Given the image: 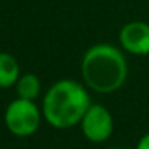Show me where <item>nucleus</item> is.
<instances>
[{
  "mask_svg": "<svg viewBox=\"0 0 149 149\" xmlns=\"http://www.w3.org/2000/svg\"><path fill=\"white\" fill-rule=\"evenodd\" d=\"M80 72L87 88L109 95L123 87L128 77V63L122 48L111 43H95L82 56Z\"/></svg>",
  "mask_w": 149,
  "mask_h": 149,
  "instance_id": "1",
  "label": "nucleus"
},
{
  "mask_svg": "<svg viewBox=\"0 0 149 149\" xmlns=\"http://www.w3.org/2000/svg\"><path fill=\"white\" fill-rule=\"evenodd\" d=\"M90 106L91 98L85 85L72 79H61L47 90L42 101V114L53 128L68 130L80 125Z\"/></svg>",
  "mask_w": 149,
  "mask_h": 149,
  "instance_id": "2",
  "label": "nucleus"
},
{
  "mask_svg": "<svg viewBox=\"0 0 149 149\" xmlns=\"http://www.w3.org/2000/svg\"><path fill=\"white\" fill-rule=\"evenodd\" d=\"M42 117L43 114L36 101L16 98L5 109L3 122L10 133L19 138H26L39 130Z\"/></svg>",
  "mask_w": 149,
  "mask_h": 149,
  "instance_id": "3",
  "label": "nucleus"
},
{
  "mask_svg": "<svg viewBox=\"0 0 149 149\" xmlns=\"http://www.w3.org/2000/svg\"><path fill=\"white\" fill-rule=\"evenodd\" d=\"M80 128L84 136L91 143H104L111 138L114 132V119L106 106L100 103H91L84 119L80 120Z\"/></svg>",
  "mask_w": 149,
  "mask_h": 149,
  "instance_id": "4",
  "label": "nucleus"
},
{
  "mask_svg": "<svg viewBox=\"0 0 149 149\" xmlns=\"http://www.w3.org/2000/svg\"><path fill=\"white\" fill-rule=\"evenodd\" d=\"M119 43L123 52L133 56L149 55V24L144 21L125 23L119 31Z\"/></svg>",
  "mask_w": 149,
  "mask_h": 149,
  "instance_id": "5",
  "label": "nucleus"
},
{
  "mask_svg": "<svg viewBox=\"0 0 149 149\" xmlns=\"http://www.w3.org/2000/svg\"><path fill=\"white\" fill-rule=\"evenodd\" d=\"M19 77L21 71L16 58L7 52H0V88H10L16 85Z\"/></svg>",
  "mask_w": 149,
  "mask_h": 149,
  "instance_id": "6",
  "label": "nucleus"
},
{
  "mask_svg": "<svg viewBox=\"0 0 149 149\" xmlns=\"http://www.w3.org/2000/svg\"><path fill=\"white\" fill-rule=\"evenodd\" d=\"M16 93L18 98H23V100H31L36 101L39 98L40 91H42V84H40V79L37 77L32 72H27L23 74L16 82Z\"/></svg>",
  "mask_w": 149,
  "mask_h": 149,
  "instance_id": "7",
  "label": "nucleus"
},
{
  "mask_svg": "<svg viewBox=\"0 0 149 149\" xmlns=\"http://www.w3.org/2000/svg\"><path fill=\"white\" fill-rule=\"evenodd\" d=\"M136 149H149V133H144L139 138L138 144H136Z\"/></svg>",
  "mask_w": 149,
  "mask_h": 149,
  "instance_id": "8",
  "label": "nucleus"
},
{
  "mask_svg": "<svg viewBox=\"0 0 149 149\" xmlns=\"http://www.w3.org/2000/svg\"><path fill=\"white\" fill-rule=\"evenodd\" d=\"M109 149H123V148H109Z\"/></svg>",
  "mask_w": 149,
  "mask_h": 149,
  "instance_id": "9",
  "label": "nucleus"
}]
</instances>
